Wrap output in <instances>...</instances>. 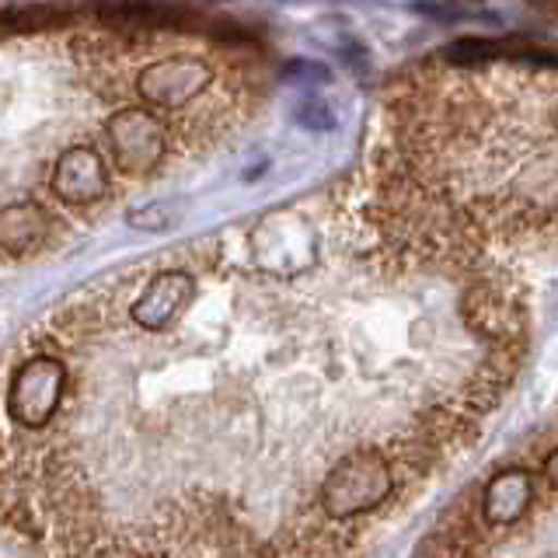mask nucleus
Instances as JSON below:
<instances>
[{
  "instance_id": "39448f33",
  "label": "nucleus",
  "mask_w": 558,
  "mask_h": 558,
  "mask_svg": "<svg viewBox=\"0 0 558 558\" xmlns=\"http://www.w3.org/2000/svg\"><path fill=\"white\" fill-rule=\"evenodd\" d=\"M196 290H199L196 279H192L185 269L157 272L150 283L133 296L130 322L140 331H168L185 314V307L192 304Z\"/></svg>"
},
{
  "instance_id": "9d476101",
  "label": "nucleus",
  "mask_w": 558,
  "mask_h": 558,
  "mask_svg": "<svg viewBox=\"0 0 558 558\" xmlns=\"http://www.w3.org/2000/svg\"><path fill=\"white\" fill-rule=\"evenodd\" d=\"M322 109H325V105H318V101L304 105V122H307V126H318V130L331 126V116H322Z\"/></svg>"
},
{
  "instance_id": "20e7f679",
  "label": "nucleus",
  "mask_w": 558,
  "mask_h": 558,
  "mask_svg": "<svg viewBox=\"0 0 558 558\" xmlns=\"http://www.w3.org/2000/svg\"><path fill=\"white\" fill-rule=\"evenodd\" d=\"M105 133H109V147L119 171L126 174H147L168 154V126L157 119V112L140 109V105L119 109L105 122Z\"/></svg>"
},
{
  "instance_id": "6e6552de",
  "label": "nucleus",
  "mask_w": 558,
  "mask_h": 558,
  "mask_svg": "<svg viewBox=\"0 0 558 558\" xmlns=\"http://www.w3.org/2000/svg\"><path fill=\"white\" fill-rule=\"evenodd\" d=\"M304 231H307V223L296 220V217H272V220L262 223L255 231V238H252L258 266L266 272H276V276L304 272L314 262V252L293 248V238H301Z\"/></svg>"
},
{
  "instance_id": "f257e3e1",
  "label": "nucleus",
  "mask_w": 558,
  "mask_h": 558,
  "mask_svg": "<svg viewBox=\"0 0 558 558\" xmlns=\"http://www.w3.org/2000/svg\"><path fill=\"white\" fill-rule=\"evenodd\" d=\"M398 464L388 447H353L339 464L325 471L318 485V510L325 527H349L353 520L374 513L395 493Z\"/></svg>"
},
{
  "instance_id": "f03ea898",
  "label": "nucleus",
  "mask_w": 558,
  "mask_h": 558,
  "mask_svg": "<svg viewBox=\"0 0 558 558\" xmlns=\"http://www.w3.org/2000/svg\"><path fill=\"white\" fill-rule=\"evenodd\" d=\"M66 398V363L60 356H28L8 380L4 412L22 429H46Z\"/></svg>"
},
{
  "instance_id": "423d86ee",
  "label": "nucleus",
  "mask_w": 558,
  "mask_h": 558,
  "mask_svg": "<svg viewBox=\"0 0 558 558\" xmlns=\"http://www.w3.org/2000/svg\"><path fill=\"white\" fill-rule=\"evenodd\" d=\"M534 475L523 468H506L496 471L493 478L482 488V502H478V523L485 531H506L513 527L517 520H523V513L531 510L534 502Z\"/></svg>"
},
{
  "instance_id": "7ed1b4c3",
  "label": "nucleus",
  "mask_w": 558,
  "mask_h": 558,
  "mask_svg": "<svg viewBox=\"0 0 558 558\" xmlns=\"http://www.w3.org/2000/svg\"><path fill=\"white\" fill-rule=\"evenodd\" d=\"M209 84H214V66L196 52H174V57H161L140 70L136 95L144 98V105H150V112H171L192 105Z\"/></svg>"
},
{
  "instance_id": "1a4fd4ad",
  "label": "nucleus",
  "mask_w": 558,
  "mask_h": 558,
  "mask_svg": "<svg viewBox=\"0 0 558 558\" xmlns=\"http://www.w3.org/2000/svg\"><path fill=\"white\" fill-rule=\"evenodd\" d=\"M49 234V214L39 203H11L0 209V248L8 255H25L39 248Z\"/></svg>"
},
{
  "instance_id": "0eeeda50",
  "label": "nucleus",
  "mask_w": 558,
  "mask_h": 558,
  "mask_svg": "<svg viewBox=\"0 0 558 558\" xmlns=\"http://www.w3.org/2000/svg\"><path fill=\"white\" fill-rule=\"evenodd\" d=\"M52 192L70 206L98 203L109 192V171L92 147H66L52 171Z\"/></svg>"
}]
</instances>
